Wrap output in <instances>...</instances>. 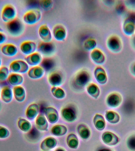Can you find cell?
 Wrapping results in <instances>:
<instances>
[{"label":"cell","mask_w":135,"mask_h":151,"mask_svg":"<svg viewBox=\"0 0 135 151\" xmlns=\"http://www.w3.org/2000/svg\"><path fill=\"white\" fill-rule=\"evenodd\" d=\"M91 80V76L89 73L86 70H81L74 76L72 82V86L75 89L81 90L88 85Z\"/></svg>","instance_id":"6da1fadb"},{"label":"cell","mask_w":135,"mask_h":151,"mask_svg":"<svg viewBox=\"0 0 135 151\" xmlns=\"http://www.w3.org/2000/svg\"><path fill=\"white\" fill-rule=\"evenodd\" d=\"M6 26L8 32L14 36L21 35L24 29L23 24L17 18H15L12 21L7 22Z\"/></svg>","instance_id":"7a4b0ae2"},{"label":"cell","mask_w":135,"mask_h":151,"mask_svg":"<svg viewBox=\"0 0 135 151\" xmlns=\"http://www.w3.org/2000/svg\"><path fill=\"white\" fill-rule=\"evenodd\" d=\"M106 45L109 50L114 53L120 52L123 47V41L120 37L115 34L108 38Z\"/></svg>","instance_id":"3957f363"},{"label":"cell","mask_w":135,"mask_h":151,"mask_svg":"<svg viewBox=\"0 0 135 151\" xmlns=\"http://www.w3.org/2000/svg\"><path fill=\"white\" fill-rule=\"evenodd\" d=\"M9 70L15 73L24 74L29 70V67L28 64L23 60H15L9 65Z\"/></svg>","instance_id":"277c9868"},{"label":"cell","mask_w":135,"mask_h":151,"mask_svg":"<svg viewBox=\"0 0 135 151\" xmlns=\"http://www.w3.org/2000/svg\"><path fill=\"white\" fill-rule=\"evenodd\" d=\"M41 16L40 10L38 9H32L28 11L24 14L23 19L27 24H33L40 21Z\"/></svg>","instance_id":"5b68a950"},{"label":"cell","mask_w":135,"mask_h":151,"mask_svg":"<svg viewBox=\"0 0 135 151\" xmlns=\"http://www.w3.org/2000/svg\"><path fill=\"white\" fill-rule=\"evenodd\" d=\"M16 15L17 12L15 7L12 5L7 4L2 9L1 17L2 20L7 23L15 19Z\"/></svg>","instance_id":"8992f818"},{"label":"cell","mask_w":135,"mask_h":151,"mask_svg":"<svg viewBox=\"0 0 135 151\" xmlns=\"http://www.w3.org/2000/svg\"><path fill=\"white\" fill-rule=\"evenodd\" d=\"M123 101V97L120 94L117 92H112L109 94L106 98L107 104L111 108L119 107Z\"/></svg>","instance_id":"52a82bcc"},{"label":"cell","mask_w":135,"mask_h":151,"mask_svg":"<svg viewBox=\"0 0 135 151\" xmlns=\"http://www.w3.org/2000/svg\"><path fill=\"white\" fill-rule=\"evenodd\" d=\"M123 32L128 36H132L135 34V20L129 16L124 20L123 25Z\"/></svg>","instance_id":"ba28073f"},{"label":"cell","mask_w":135,"mask_h":151,"mask_svg":"<svg viewBox=\"0 0 135 151\" xmlns=\"http://www.w3.org/2000/svg\"><path fill=\"white\" fill-rule=\"evenodd\" d=\"M62 119L69 122H72L77 119V113L75 109L71 106H67L62 108L60 111Z\"/></svg>","instance_id":"9c48e42d"},{"label":"cell","mask_w":135,"mask_h":151,"mask_svg":"<svg viewBox=\"0 0 135 151\" xmlns=\"http://www.w3.org/2000/svg\"><path fill=\"white\" fill-rule=\"evenodd\" d=\"M102 140L106 145L110 146L117 145L119 142V138L115 133L105 132L102 134Z\"/></svg>","instance_id":"30bf717a"},{"label":"cell","mask_w":135,"mask_h":151,"mask_svg":"<svg viewBox=\"0 0 135 151\" xmlns=\"http://www.w3.org/2000/svg\"><path fill=\"white\" fill-rule=\"evenodd\" d=\"M63 78L62 73L59 71L51 72L48 75V81L50 84L53 87H57L62 85Z\"/></svg>","instance_id":"8fae6325"},{"label":"cell","mask_w":135,"mask_h":151,"mask_svg":"<svg viewBox=\"0 0 135 151\" xmlns=\"http://www.w3.org/2000/svg\"><path fill=\"white\" fill-rule=\"evenodd\" d=\"M55 48V45L53 42L42 41L39 44L37 49L38 52L43 55H49L53 54Z\"/></svg>","instance_id":"7c38bea8"},{"label":"cell","mask_w":135,"mask_h":151,"mask_svg":"<svg viewBox=\"0 0 135 151\" xmlns=\"http://www.w3.org/2000/svg\"><path fill=\"white\" fill-rule=\"evenodd\" d=\"M44 113L46 119L50 123H55L59 120V113L54 107H46L45 109Z\"/></svg>","instance_id":"4fadbf2b"},{"label":"cell","mask_w":135,"mask_h":151,"mask_svg":"<svg viewBox=\"0 0 135 151\" xmlns=\"http://www.w3.org/2000/svg\"><path fill=\"white\" fill-rule=\"evenodd\" d=\"M94 75L97 82L100 84L104 85L107 82V74L103 67L100 66L96 67L94 71Z\"/></svg>","instance_id":"5bb4252c"},{"label":"cell","mask_w":135,"mask_h":151,"mask_svg":"<svg viewBox=\"0 0 135 151\" xmlns=\"http://www.w3.org/2000/svg\"><path fill=\"white\" fill-rule=\"evenodd\" d=\"M53 34L54 38L59 41H64L66 37V30L63 26L57 24L54 27Z\"/></svg>","instance_id":"9a60e30c"},{"label":"cell","mask_w":135,"mask_h":151,"mask_svg":"<svg viewBox=\"0 0 135 151\" xmlns=\"http://www.w3.org/2000/svg\"><path fill=\"white\" fill-rule=\"evenodd\" d=\"M36 48L35 42L30 41H25L22 42L20 45L21 51L25 55H29L35 52Z\"/></svg>","instance_id":"2e32d148"},{"label":"cell","mask_w":135,"mask_h":151,"mask_svg":"<svg viewBox=\"0 0 135 151\" xmlns=\"http://www.w3.org/2000/svg\"><path fill=\"white\" fill-rule=\"evenodd\" d=\"M91 59L97 64L102 65L105 63V56L101 50L98 48L93 50L91 53Z\"/></svg>","instance_id":"e0dca14e"},{"label":"cell","mask_w":135,"mask_h":151,"mask_svg":"<svg viewBox=\"0 0 135 151\" xmlns=\"http://www.w3.org/2000/svg\"><path fill=\"white\" fill-rule=\"evenodd\" d=\"M38 33L43 42H50L52 41V33L47 25H41L39 28Z\"/></svg>","instance_id":"ac0fdd59"},{"label":"cell","mask_w":135,"mask_h":151,"mask_svg":"<svg viewBox=\"0 0 135 151\" xmlns=\"http://www.w3.org/2000/svg\"><path fill=\"white\" fill-rule=\"evenodd\" d=\"M39 107L37 104H30L27 107L25 112V115L27 119L30 120H34L38 115Z\"/></svg>","instance_id":"d6986e66"},{"label":"cell","mask_w":135,"mask_h":151,"mask_svg":"<svg viewBox=\"0 0 135 151\" xmlns=\"http://www.w3.org/2000/svg\"><path fill=\"white\" fill-rule=\"evenodd\" d=\"M25 60L30 65L36 66L41 63L42 58L40 53L36 52L26 56Z\"/></svg>","instance_id":"ffe728a7"},{"label":"cell","mask_w":135,"mask_h":151,"mask_svg":"<svg viewBox=\"0 0 135 151\" xmlns=\"http://www.w3.org/2000/svg\"><path fill=\"white\" fill-rule=\"evenodd\" d=\"M57 142L55 138L52 137L46 138L41 142L40 148L44 151H49L56 146Z\"/></svg>","instance_id":"44dd1931"},{"label":"cell","mask_w":135,"mask_h":151,"mask_svg":"<svg viewBox=\"0 0 135 151\" xmlns=\"http://www.w3.org/2000/svg\"><path fill=\"white\" fill-rule=\"evenodd\" d=\"M13 90L10 87L6 86L1 91V99L2 101L8 104L12 101L13 99Z\"/></svg>","instance_id":"7402d4cb"},{"label":"cell","mask_w":135,"mask_h":151,"mask_svg":"<svg viewBox=\"0 0 135 151\" xmlns=\"http://www.w3.org/2000/svg\"><path fill=\"white\" fill-rule=\"evenodd\" d=\"M35 125L36 128L41 131L48 130V123L47 120L42 114H40L36 117L35 120Z\"/></svg>","instance_id":"603a6c76"},{"label":"cell","mask_w":135,"mask_h":151,"mask_svg":"<svg viewBox=\"0 0 135 151\" xmlns=\"http://www.w3.org/2000/svg\"><path fill=\"white\" fill-rule=\"evenodd\" d=\"M13 95L17 102H22L25 99L26 94L25 88L22 86H15L13 88Z\"/></svg>","instance_id":"cb8c5ba5"},{"label":"cell","mask_w":135,"mask_h":151,"mask_svg":"<svg viewBox=\"0 0 135 151\" xmlns=\"http://www.w3.org/2000/svg\"><path fill=\"white\" fill-rule=\"evenodd\" d=\"M44 71V70L41 66H34L28 70V75L31 79H40L43 76Z\"/></svg>","instance_id":"d4e9b609"},{"label":"cell","mask_w":135,"mask_h":151,"mask_svg":"<svg viewBox=\"0 0 135 151\" xmlns=\"http://www.w3.org/2000/svg\"><path fill=\"white\" fill-rule=\"evenodd\" d=\"M7 81L9 85L15 87L20 86L23 83L24 78L21 74L17 73H12L9 75Z\"/></svg>","instance_id":"484cf974"},{"label":"cell","mask_w":135,"mask_h":151,"mask_svg":"<svg viewBox=\"0 0 135 151\" xmlns=\"http://www.w3.org/2000/svg\"><path fill=\"white\" fill-rule=\"evenodd\" d=\"M2 54L6 56L12 57L16 55L17 53V48L12 44H7L4 45L1 48Z\"/></svg>","instance_id":"4316f807"},{"label":"cell","mask_w":135,"mask_h":151,"mask_svg":"<svg viewBox=\"0 0 135 151\" xmlns=\"http://www.w3.org/2000/svg\"><path fill=\"white\" fill-rule=\"evenodd\" d=\"M77 131L79 136L83 139H88L91 136L90 129L85 124H79L77 127Z\"/></svg>","instance_id":"83f0119b"},{"label":"cell","mask_w":135,"mask_h":151,"mask_svg":"<svg viewBox=\"0 0 135 151\" xmlns=\"http://www.w3.org/2000/svg\"><path fill=\"white\" fill-rule=\"evenodd\" d=\"M94 124L95 127L99 131H102L106 126V122L104 116L101 114H96L93 118Z\"/></svg>","instance_id":"f1b7e54d"},{"label":"cell","mask_w":135,"mask_h":151,"mask_svg":"<svg viewBox=\"0 0 135 151\" xmlns=\"http://www.w3.org/2000/svg\"><path fill=\"white\" fill-rule=\"evenodd\" d=\"M17 126L19 129L23 132H29L32 129V124L28 120L22 118L18 119Z\"/></svg>","instance_id":"f546056e"},{"label":"cell","mask_w":135,"mask_h":151,"mask_svg":"<svg viewBox=\"0 0 135 151\" xmlns=\"http://www.w3.org/2000/svg\"><path fill=\"white\" fill-rule=\"evenodd\" d=\"M67 127L64 125L58 124L55 125L51 128V134L55 136H62L67 133Z\"/></svg>","instance_id":"4dcf8cb0"},{"label":"cell","mask_w":135,"mask_h":151,"mask_svg":"<svg viewBox=\"0 0 135 151\" xmlns=\"http://www.w3.org/2000/svg\"><path fill=\"white\" fill-rule=\"evenodd\" d=\"M87 93L92 98L97 99L100 94V89L98 86L94 83H90L86 86Z\"/></svg>","instance_id":"1f68e13d"},{"label":"cell","mask_w":135,"mask_h":151,"mask_svg":"<svg viewBox=\"0 0 135 151\" xmlns=\"http://www.w3.org/2000/svg\"><path fill=\"white\" fill-rule=\"evenodd\" d=\"M105 117L108 122L112 124H117L120 120V116L118 113L112 111H106Z\"/></svg>","instance_id":"d6a6232c"},{"label":"cell","mask_w":135,"mask_h":151,"mask_svg":"<svg viewBox=\"0 0 135 151\" xmlns=\"http://www.w3.org/2000/svg\"><path fill=\"white\" fill-rule=\"evenodd\" d=\"M68 146L72 149H77L79 146V141L78 137L74 133L69 134L66 139Z\"/></svg>","instance_id":"836d02e7"},{"label":"cell","mask_w":135,"mask_h":151,"mask_svg":"<svg viewBox=\"0 0 135 151\" xmlns=\"http://www.w3.org/2000/svg\"><path fill=\"white\" fill-rule=\"evenodd\" d=\"M41 67L44 70L49 71L54 68L55 66V63L54 60L49 58H46L42 60L41 62Z\"/></svg>","instance_id":"e575fe53"},{"label":"cell","mask_w":135,"mask_h":151,"mask_svg":"<svg viewBox=\"0 0 135 151\" xmlns=\"http://www.w3.org/2000/svg\"><path fill=\"white\" fill-rule=\"evenodd\" d=\"M51 92L53 96L59 99H64L65 97V91L61 88L57 87H53L51 88Z\"/></svg>","instance_id":"d590c367"},{"label":"cell","mask_w":135,"mask_h":151,"mask_svg":"<svg viewBox=\"0 0 135 151\" xmlns=\"http://www.w3.org/2000/svg\"><path fill=\"white\" fill-rule=\"evenodd\" d=\"M97 45V41L94 39L92 38L87 39L84 42V47L88 51L93 50Z\"/></svg>","instance_id":"8d00e7d4"},{"label":"cell","mask_w":135,"mask_h":151,"mask_svg":"<svg viewBox=\"0 0 135 151\" xmlns=\"http://www.w3.org/2000/svg\"><path fill=\"white\" fill-rule=\"evenodd\" d=\"M9 74V69L5 66L0 68V82H4L8 79Z\"/></svg>","instance_id":"74e56055"},{"label":"cell","mask_w":135,"mask_h":151,"mask_svg":"<svg viewBox=\"0 0 135 151\" xmlns=\"http://www.w3.org/2000/svg\"><path fill=\"white\" fill-rule=\"evenodd\" d=\"M127 146L131 151H135V133L129 136L127 140Z\"/></svg>","instance_id":"f35d334b"},{"label":"cell","mask_w":135,"mask_h":151,"mask_svg":"<svg viewBox=\"0 0 135 151\" xmlns=\"http://www.w3.org/2000/svg\"><path fill=\"white\" fill-rule=\"evenodd\" d=\"M39 2L41 8L45 10H49L53 6V1L50 0H42L40 1Z\"/></svg>","instance_id":"ab89813d"},{"label":"cell","mask_w":135,"mask_h":151,"mask_svg":"<svg viewBox=\"0 0 135 151\" xmlns=\"http://www.w3.org/2000/svg\"><path fill=\"white\" fill-rule=\"evenodd\" d=\"M10 135V132L8 128L0 125V139H7Z\"/></svg>","instance_id":"60d3db41"},{"label":"cell","mask_w":135,"mask_h":151,"mask_svg":"<svg viewBox=\"0 0 135 151\" xmlns=\"http://www.w3.org/2000/svg\"><path fill=\"white\" fill-rule=\"evenodd\" d=\"M130 71L134 76L135 77V62L133 63L130 67Z\"/></svg>","instance_id":"b9f144b4"},{"label":"cell","mask_w":135,"mask_h":151,"mask_svg":"<svg viewBox=\"0 0 135 151\" xmlns=\"http://www.w3.org/2000/svg\"><path fill=\"white\" fill-rule=\"evenodd\" d=\"M7 40V37L3 33L0 32V44L3 43Z\"/></svg>","instance_id":"7bdbcfd3"},{"label":"cell","mask_w":135,"mask_h":151,"mask_svg":"<svg viewBox=\"0 0 135 151\" xmlns=\"http://www.w3.org/2000/svg\"><path fill=\"white\" fill-rule=\"evenodd\" d=\"M131 44L133 48L135 50V34L131 36Z\"/></svg>","instance_id":"ee69618b"},{"label":"cell","mask_w":135,"mask_h":151,"mask_svg":"<svg viewBox=\"0 0 135 151\" xmlns=\"http://www.w3.org/2000/svg\"><path fill=\"white\" fill-rule=\"evenodd\" d=\"M98 151H113L111 149L107 148H102L99 149Z\"/></svg>","instance_id":"f6af8a7d"},{"label":"cell","mask_w":135,"mask_h":151,"mask_svg":"<svg viewBox=\"0 0 135 151\" xmlns=\"http://www.w3.org/2000/svg\"><path fill=\"white\" fill-rule=\"evenodd\" d=\"M54 151H66L65 149L62 147H59L57 148Z\"/></svg>","instance_id":"bcb514c9"},{"label":"cell","mask_w":135,"mask_h":151,"mask_svg":"<svg viewBox=\"0 0 135 151\" xmlns=\"http://www.w3.org/2000/svg\"><path fill=\"white\" fill-rule=\"evenodd\" d=\"M3 32V29H2V28L0 27V32Z\"/></svg>","instance_id":"7dc6e473"},{"label":"cell","mask_w":135,"mask_h":151,"mask_svg":"<svg viewBox=\"0 0 135 151\" xmlns=\"http://www.w3.org/2000/svg\"><path fill=\"white\" fill-rule=\"evenodd\" d=\"M1 63H2V61H1V58H0V67H1Z\"/></svg>","instance_id":"c3c4849f"},{"label":"cell","mask_w":135,"mask_h":151,"mask_svg":"<svg viewBox=\"0 0 135 151\" xmlns=\"http://www.w3.org/2000/svg\"><path fill=\"white\" fill-rule=\"evenodd\" d=\"M1 89H0V98H1Z\"/></svg>","instance_id":"681fc988"}]
</instances>
